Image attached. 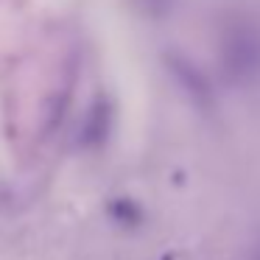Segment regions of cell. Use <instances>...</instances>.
I'll list each match as a JSON object with an SVG mask.
<instances>
[{
    "instance_id": "cell-5",
    "label": "cell",
    "mask_w": 260,
    "mask_h": 260,
    "mask_svg": "<svg viewBox=\"0 0 260 260\" xmlns=\"http://www.w3.org/2000/svg\"><path fill=\"white\" fill-rule=\"evenodd\" d=\"M143 6V12H151V14H162L165 9H168L171 0H137Z\"/></svg>"
},
{
    "instance_id": "cell-4",
    "label": "cell",
    "mask_w": 260,
    "mask_h": 260,
    "mask_svg": "<svg viewBox=\"0 0 260 260\" xmlns=\"http://www.w3.org/2000/svg\"><path fill=\"white\" fill-rule=\"evenodd\" d=\"M115 218H123V221H137V218H140V213H137V207H132L129 202H120V204H115Z\"/></svg>"
},
{
    "instance_id": "cell-2",
    "label": "cell",
    "mask_w": 260,
    "mask_h": 260,
    "mask_svg": "<svg viewBox=\"0 0 260 260\" xmlns=\"http://www.w3.org/2000/svg\"><path fill=\"white\" fill-rule=\"evenodd\" d=\"M171 68H174L176 76H179L182 87H185L196 101H210V87H207V81H204V76L193 68V62L174 56V59H171Z\"/></svg>"
},
{
    "instance_id": "cell-1",
    "label": "cell",
    "mask_w": 260,
    "mask_h": 260,
    "mask_svg": "<svg viewBox=\"0 0 260 260\" xmlns=\"http://www.w3.org/2000/svg\"><path fill=\"white\" fill-rule=\"evenodd\" d=\"M224 68L235 81H252L260 76V28L238 23L224 37Z\"/></svg>"
},
{
    "instance_id": "cell-3",
    "label": "cell",
    "mask_w": 260,
    "mask_h": 260,
    "mask_svg": "<svg viewBox=\"0 0 260 260\" xmlns=\"http://www.w3.org/2000/svg\"><path fill=\"white\" fill-rule=\"evenodd\" d=\"M107 129H109V107L107 104H98V107L92 109V115H90V123H87V140L90 143L104 140Z\"/></svg>"
}]
</instances>
